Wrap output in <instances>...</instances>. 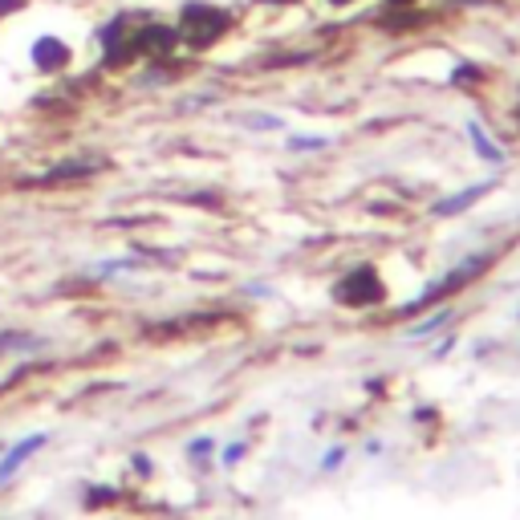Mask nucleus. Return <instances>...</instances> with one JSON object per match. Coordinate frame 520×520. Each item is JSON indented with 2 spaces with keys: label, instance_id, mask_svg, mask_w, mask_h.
I'll list each match as a JSON object with an SVG mask.
<instances>
[{
  "label": "nucleus",
  "instance_id": "obj_1",
  "mask_svg": "<svg viewBox=\"0 0 520 520\" xmlns=\"http://www.w3.org/2000/svg\"><path fill=\"white\" fill-rule=\"evenodd\" d=\"M224 29H228V17L220 9H212V4H187L184 17H179V37L192 41L195 49L212 45Z\"/></svg>",
  "mask_w": 520,
  "mask_h": 520
},
{
  "label": "nucleus",
  "instance_id": "obj_2",
  "mask_svg": "<svg viewBox=\"0 0 520 520\" xmlns=\"http://www.w3.org/2000/svg\"><path fill=\"white\" fill-rule=\"evenodd\" d=\"M337 297L350 301V305H370V301L382 297V280H378L370 269H358L354 277H346L342 285H337Z\"/></svg>",
  "mask_w": 520,
  "mask_h": 520
},
{
  "label": "nucleus",
  "instance_id": "obj_3",
  "mask_svg": "<svg viewBox=\"0 0 520 520\" xmlns=\"http://www.w3.org/2000/svg\"><path fill=\"white\" fill-rule=\"evenodd\" d=\"M175 41H179V37H175L171 29H163V25H154V29L138 33V49H143V53H171Z\"/></svg>",
  "mask_w": 520,
  "mask_h": 520
},
{
  "label": "nucleus",
  "instance_id": "obj_4",
  "mask_svg": "<svg viewBox=\"0 0 520 520\" xmlns=\"http://www.w3.org/2000/svg\"><path fill=\"white\" fill-rule=\"evenodd\" d=\"M37 447H45V435H29V439H25V444H20V447H12V452H9V460L0 463V480H9V476L17 472L20 463L29 460V455L37 452Z\"/></svg>",
  "mask_w": 520,
  "mask_h": 520
},
{
  "label": "nucleus",
  "instance_id": "obj_5",
  "mask_svg": "<svg viewBox=\"0 0 520 520\" xmlns=\"http://www.w3.org/2000/svg\"><path fill=\"white\" fill-rule=\"evenodd\" d=\"M33 61L37 66H66L69 61V49L61 45V41H53V37H45V41H37V49H33Z\"/></svg>",
  "mask_w": 520,
  "mask_h": 520
},
{
  "label": "nucleus",
  "instance_id": "obj_6",
  "mask_svg": "<svg viewBox=\"0 0 520 520\" xmlns=\"http://www.w3.org/2000/svg\"><path fill=\"white\" fill-rule=\"evenodd\" d=\"M12 4H20V0H0V12H9Z\"/></svg>",
  "mask_w": 520,
  "mask_h": 520
},
{
  "label": "nucleus",
  "instance_id": "obj_7",
  "mask_svg": "<svg viewBox=\"0 0 520 520\" xmlns=\"http://www.w3.org/2000/svg\"><path fill=\"white\" fill-rule=\"evenodd\" d=\"M337 4H342V0H337Z\"/></svg>",
  "mask_w": 520,
  "mask_h": 520
}]
</instances>
